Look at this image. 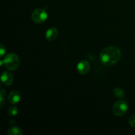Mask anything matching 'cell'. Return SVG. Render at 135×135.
I'll list each match as a JSON object with an SVG mask.
<instances>
[{
    "label": "cell",
    "mask_w": 135,
    "mask_h": 135,
    "mask_svg": "<svg viewBox=\"0 0 135 135\" xmlns=\"http://www.w3.org/2000/svg\"><path fill=\"white\" fill-rule=\"evenodd\" d=\"M129 123L131 127L135 128V114L132 115L129 119Z\"/></svg>",
    "instance_id": "4fadbf2b"
},
{
    "label": "cell",
    "mask_w": 135,
    "mask_h": 135,
    "mask_svg": "<svg viewBox=\"0 0 135 135\" xmlns=\"http://www.w3.org/2000/svg\"><path fill=\"white\" fill-rule=\"evenodd\" d=\"M5 53H6V47L3 44H1V47H0V55H1V57H3L4 56Z\"/></svg>",
    "instance_id": "5bb4252c"
},
{
    "label": "cell",
    "mask_w": 135,
    "mask_h": 135,
    "mask_svg": "<svg viewBox=\"0 0 135 135\" xmlns=\"http://www.w3.org/2000/svg\"><path fill=\"white\" fill-rule=\"evenodd\" d=\"M128 108H129V105H128L127 102L124 100H120L113 104L112 111L115 115L121 117L126 114L128 111Z\"/></svg>",
    "instance_id": "3957f363"
},
{
    "label": "cell",
    "mask_w": 135,
    "mask_h": 135,
    "mask_svg": "<svg viewBox=\"0 0 135 135\" xmlns=\"http://www.w3.org/2000/svg\"><path fill=\"white\" fill-rule=\"evenodd\" d=\"M18 108L15 106H12L11 108H9L7 111V113L9 114V115L12 116V117H14L16 116L18 114Z\"/></svg>",
    "instance_id": "8fae6325"
},
{
    "label": "cell",
    "mask_w": 135,
    "mask_h": 135,
    "mask_svg": "<svg viewBox=\"0 0 135 135\" xmlns=\"http://www.w3.org/2000/svg\"><path fill=\"white\" fill-rule=\"evenodd\" d=\"M59 31L55 27H51L49 28L46 32V38L48 41H54L55 40L58 36Z\"/></svg>",
    "instance_id": "ba28073f"
},
{
    "label": "cell",
    "mask_w": 135,
    "mask_h": 135,
    "mask_svg": "<svg viewBox=\"0 0 135 135\" xmlns=\"http://www.w3.org/2000/svg\"><path fill=\"white\" fill-rule=\"evenodd\" d=\"M47 13L45 9H42V8H38V9H35L32 13V20L36 23L40 24L42 22H45L47 20Z\"/></svg>",
    "instance_id": "277c9868"
},
{
    "label": "cell",
    "mask_w": 135,
    "mask_h": 135,
    "mask_svg": "<svg viewBox=\"0 0 135 135\" xmlns=\"http://www.w3.org/2000/svg\"><path fill=\"white\" fill-rule=\"evenodd\" d=\"M113 94H114L115 97L119 99H123L125 97V92L122 88H119V87H117L113 90Z\"/></svg>",
    "instance_id": "30bf717a"
},
{
    "label": "cell",
    "mask_w": 135,
    "mask_h": 135,
    "mask_svg": "<svg viewBox=\"0 0 135 135\" xmlns=\"http://www.w3.org/2000/svg\"><path fill=\"white\" fill-rule=\"evenodd\" d=\"M4 65L8 70L14 71L20 65V59L18 55L15 54H9L3 58Z\"/></svg>",
    "instance_id": "7a4b0ae2"
},
{
    "label": "cell",
    "mask_w": 135,
    "mask_h": 135,
    "mask_svg": "<svg viewBox=\"0 0 135 135\" xmlns=\"http://www.w3.org/2000/svg\"><path fill=\"white\" fill-rule=\"evenodd\" d=\"M77 71L81 75H86L90 69V65L86 60H82L77 64Z\"/></svg>",
    "instance_id": "5b68a950"
},
{
    "label": "cell",
    "mask_w": 135,
    "mask_h": 135,
    "mask_svg": "<svg viewBox=\"0 0 135 135\" xmlns=\"http://www.w3.org/2000/svg\"><path fill=\"white\" fill-rule=\"evenodd\" d=\"M1 80L3 84L5 86H10L13 83V76L9 72L3 71L1 73Z\"/></svg>",
    "instance_id": "52a82bcc"
},
{
    "label": "cell",
    "mask_w": 135,
    "mask_h": 135,
    "mask_svg": "<svg viewBox=\"0 0 135 135\" xmlns=\"http://www.w3.org/2000/svg\"><path fill=\"white\" fill-rule=\"evenodd\" d=\"M5 94H6V92L5 90H1V93H0V105L1 107H3L4 104V98H5Z\"/></svg>",
    "instance_id": "7c38bea8"
},
{
    "label": "cell",
    "mask_w": 135,
    "mask_h": 135,
    "mask_svg": "<svg viewBox=\"0 0 135 135\" xmlns=\"http://www.w3.org/2000/svg\"><path fill=\"white\" fill-rule=\"evenodd\" d=\"M21 99V94L17 90H13L9 93L8 96V101L13 105H16L20 102Z\"/></svg>",
    "instance_id": "8992f818"
},
{
    "label": "cell",
    "mask_w": 135,
    "mask_h": 135,
    "mask_svg": "<svg viewBox=\"0 0 135 135\" xmlns=\"http://www.w3.org/2000/svg\"><path fill=\"white\" fill-rule=\"evenodd\" d=\"M9 135H22V132L20 128L16 126H11L8 129Z\"/></svg>",
    "instance_id": "9c48e42d"
},
{
    "label": "cell",
    "mask_w": 135,
    "mask_h": 135,
    "mask_svg": "<svg viewBox=\"0 0 135 135\" xmlns=\"http://www.w3.org/2000/svg\"><path fill=\"white\" fill-rule=\"evenodd\" d=\"M121 57V50L116 46H108L100 54V61L104 65L111 66L119 61Z\"/></svg>",
    "instance_id": "6da1fadb"
}]
</instances>
